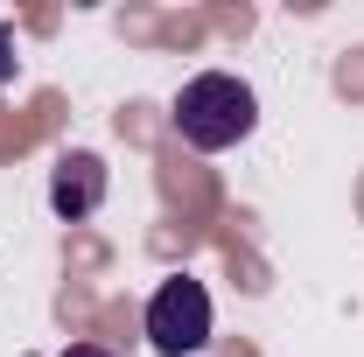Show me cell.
Segmentation results:
<instances>
[{
	"instance_id": "3957f363",
	"label": "cell",
	"mask_w": 364,
	"mask_h": 357,
	"mask_svg": "<svg viewBox=\"0 0 364 357\" xmlns=\"http://www.w3.org/2000/svg\"><path fill=\"white\" fill-rule=\"evenodd\" d=\"M98 203H105V161L85 154V147H77V154H63V161H56V176H49V211L77 224V218H91Z\"/></svg>"
},
{
	"instance_id": "6da1fadb",
	"label": "cell",
	"mask_w": 364,
	"mask_h": 357,
	"mask_svg": "<svg viewBox=\"0 0 364 357\" xmlns=\"http://www.w3.org/2000/svg\"><path fill=\"white\" fill-rule=\"evenodd\" d=\"M252 127H259V98H252L245 78H231V70H203V78H189L176 91V134L189 147H203V154L238 147Z\"/></svg>"
},
{
	"instance_id": "7a4b0ae2",
	"label": "cell",
	"mask_w": 364,
	"mask_h": 357,
	"mask_svg": "<svg viewBox=\"0 0 364 357\" xmlns=\"http://www.w3.org/2000/svg\"><path fill=\"white\" fill-rule=\"evenodd\" d=\"M147 343L161 357H196L210 343V294H203V280H161L147 294Z\"/></svg>"
},
{
	"instance_id": "277c9868",
	"label": "cell",
	"mask_w": 364,
	"mask_h": 357,
	"mask_svg": "<svg viewBox=\"0 0 364 357\" xmlns=\"http://www.w3.org/2000/svg\"><path fill=\"white\" fill-rule=\"evenodd\" d=\"M14 70H21V49H14V28L0 21V85H14Z\"/></svg>"
},
{
	"instance_id": "5b68a950",
	"label": "cell",
	"mask_w": 364,
	"mask_h": 357,
	"mask_svg": "<svg viewBox=\"0 0 364 357\" xmlns=\"http://www.w3.org/2000/svg\"><path fill=\"white\" fill-rule=\"evenodd\" d=\"M63 357H112V351H98V343H70Z\"/></svg>"
}]
</instances>
